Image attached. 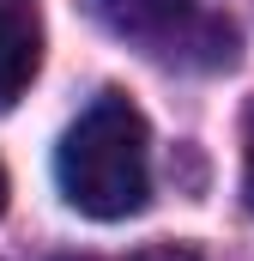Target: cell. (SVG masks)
<instances>
[{
    "instance_id": "obj_4",
    "label": "cell",
    "mask_w": 254,
    "mask_h": 261,
    "mask_svg": "<svg viewBox=\"0 0 254 261\" xmlns=\"http://www.w3.org/2000/svg\"><path fill=\"white\" fill-rule=\"evenodd\" d=\"M170 0H127V12H121V24H133V18H145V12H164Z\"/></svg>"
},
{
    "instance_id": "obj_3",
    "label": "cell",
    "mask_w": 254,
    "mask_h": 261,
    "mask_svg": "<svg viewBox=\"0 0 254 261\" xmlns=\"http://www.w3.org/2000/svg\"><path fill=\"white\" fill-rule=\"evenodd\" d=\"M242 200H248V213H254V103H248V116H242Z\"/></svg>"
},
{
    "instance_id": "obj_5",
    "label": "cell",
    "mask_w": 254,
    "mask_h": 261,
    "mask_svg": "<svg viewBox=\"0 0 254 261\" xmlns=\"http://www.w3.org/2000/svg\"><path fill=\"white\" fill-rule=\"evenodd\" d=\"M139 261H188V255H139Z\"/></svg>"
},
{
    "instance_id": "obj_6",
    "label": "cell",
    "mask_w": 254,
    "mask_h": 261,
    "mask_svg": "<svg viewBox=\"0 0 254 261\" xmlns=\"http://www.w3.org/2000/svg\"><path fill=\"white\" fill-rule=\"evenodd\" d=\"M0 213H6V170H0Z\"/></svg>"
},
{
    "instance_id": "obj_1",
    "label": "cell",
    "mask_w": 254,
    "mask_h": 261,
    "mask_svg": "<svg viewBox=\"0 0 254 261\" xmlns=\"http://www.w3.org/2000/svg\"><path fill=\"white\" fill-rule=\"evenodd\" d=\"M55 182L85 219H133L151 200V134L121 91H103L79 110V122L55 146Z\"/></svg>"
},
{
    "instance_id": "obj_2",
    "label": "cell",
    "mask_w": 254,
    "mask_h": 261,
    "mask_svg": "<svg viewBox=\"0 0 254 261\" xmlns=\"http://www.w3.org/2000/svg\"><path fill=\"white\" fill-rule=\"evenodd\" d=\"M43 67V24L30 6L0 0V110H12L24 97V85Z\"/></svg>"
}]
</instances>
